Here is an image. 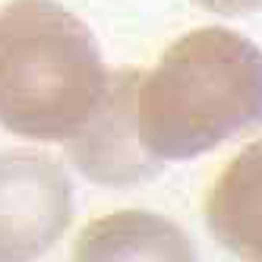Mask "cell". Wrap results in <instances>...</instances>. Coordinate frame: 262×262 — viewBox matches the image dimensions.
I'll list each match as a JSON object with an SVG mask.
<instances>
[{
	"label": "cell",
	"instance_id": "cell-1",
	"mask_svg": "<svg viewBox=\"0 0 262 262\" xmlns=\"http://www.w3.org/2000/svg\"><path fill=\"white\" fill-rule=\"evenodd\" d=\"M262 126V51L224 26L193 29L136 89V136L158 161H183Z\"/></svg>",
	"mask_w": 262,
	"mask_h": 262
},
{
	"label": "cell",
	"instance_id": "cell-2",
	"mask_svg": "<svg viewBox=\"0 0 262 262\" xmlns=\"http://www.w3.org/2000/svg\"><path fill=\"white\" fill-rule=\"evenodd\" d=\"M111 70L89 26L54 0L0 7V123L35 142H67L107 95Z\"/></svg>",
	"mask_w": 262,
	"mask_h": 262
},
{
	"label": "cell",
	"instance_id": "cell-3",
	"mask_svg": "<svg viewBox=\"0 0 262 262\" xmlns=\"http://www.w3.org/2000/svg\"><path fill=\"white\" fill-rule=\"evenodd\" d=\"M73 218V183L41 152H0V262H35Z\"/></svg>",
	"mask_w": 262,
	"mask_h": 262
},
{
	"label": "cell",
	"instance_id": "cell-4",
	"mask_svg": "<svg viewBox=\"0 0 262 262\" xmlns=\"http://www.w3.org/2000/svg\"><path fill=\"white\" fill-rule=\"evenodd\" d=\"M139 70H111V85L82 129L67 139V155L95 183H136L161 171V161L142 148L136 136Z\"/></svg>",
	"mask_w": 262,
	"mask_h": 262
},
{
	"label": "cell",
	"instance_id": "cell-5",
	"mask_svg": "<svg viewBox=\"0 0 262 262\" xmlns=\"http://www.w3.org/2000/svg\"><path fill=\"white\" fill-rule=\"evenodd\" d=\"M70 262H196L193 243L164 215L123 209L89 221Z\"/></svg>",
	"mask_w": 262,
	"mask_h": 262
},
{
	"label": "cell",
	"instance_id": "cell-6",
	"mask_svg": "<svg viewBox=\"0 0 262 262\" xmlns=\"http://www.w3.org/2000/svg\"><path fill=\"white\" fill-rule=\"evenodd\" d=\"M212 237L243 262H262V139L243 145L205 196Z\"/></svg>",
	"mask_w": 262,
	"mask_h": 262
},
{
	"label": "cell",
	"instance_id": "cell-7",
	"mask_svg": "<svg viewBox=\"0 0 262 262\" xmlns=\"http://www.w3.org/2000/svg\"><path fill=\"white\" fill-rule=\"evenodd\" d=\"M193 4L218 16H250L262 10V0H193Z\"/></svg>",
	"mask_w": 262,
	"mask_h": 262
}]
</instances>
